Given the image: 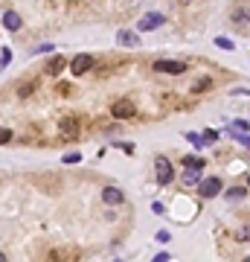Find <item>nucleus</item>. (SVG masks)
Instances as JSON below:
<instances>
[{
    "label": "nucleus",
    "mask_w": 250,
    "mask_h": 262,
    "mask_svg": "<svg viewBox=\"0 0 250 262\" xmlns=\"http://www.w3.org/2000/svg\"><path fill=\"white\" fill-rule=\"evenodd\" d=\"M201 137H204V146H213V143L218 140V131H204Z\"/></svg>",
    "instance_id": "15"
},
{
    "label": "nucleus",
    "mask_w": 250,
    "mask_h": 262,
    "mask_svg": "<svg viewBox=\"0 0 250 262\" xmlns=\"http://www.w3.org/2000/svg\"><path fill=\"white\" fill-rule=\"evenodd\" d=\"M236 242H250V225H245L242 230H236Z\"/></svg>",
    "instance_id": "14"
},
{
    "label": "nucleus",
    "mask_w": 250,
    "mask_h": 262,
    "mask_svg": "<svg viewBox=\"0 0 250 262\" xmlns=\"http://www.w3.org/2000/svg\"><path fill=\"white\" fill-rule=\"evenodd\" d=\"M236 140H239L242 146H248V149H250V137H248V134H239V137H236Z\"/></svg>",
    "instance_id": "26"
},
{
    "label": "nucleus",
    "mask_w": 250,
    "mask_h": 262,
    "mask_svg": "<svg viewBox=\"0 0 250 262\" xmlns=\"http://www.w3.org/2000/svg\"><path fill=\"white\" fill-rule=\"evenodd\" d=\"M3 26L12 29V32L20 29V15H17V12H6V15H3Z\"/></svg>",
    "instance_id": "8"
},
{
    "label": "nucleus",
    "mask_w": 250,
    "mask_h": 262,
    "mask_svg": "<svg viewBox=\"0 0 250 262\" xmlns=\"http://www.w3.org/2000/svg\"><path fill=\"white\" fill-rule=\"evenodd\" d=\"M154 169H157V184H160V187H166V184H172V163H169L166 157H157V160H154Z\"/></svg>",
    "instance_id": "2"
},
{
    "label": "nucleus",
    "mask_w": 250,
    "mask_h": 262,
    "mask_svg": "<svg viewBox=\"0 0 250 262\" xmlns=\"http://www.w3.org/2000/svg\"><path fill=\"white\" fill-rule=\"evenodd\" d=\"M210 85H213L210 79H198V85H195V93H204V90H207Z\"/></svg>",
    "instance_id": "17"
},
{
    "label": "nucleus",
    "mask_w": 250,
    "mask_h": 262,
    "mask_svg": "<svg viewBox=\"0 0 250 262\" xmlns=\"http://www.w3.org/2000/svg\"><path fill=\"white\" fill-rule=\"evenodd\" d=\"M184 166L186 169H204V160L201 157H184Z\"/></svg>",
    "instance_id": "13"
},
{
    "label": "nucleus",
    "mask_w": 250,
    "mask_h": 262,
    "mask_svg": "<svg viewBox=\"0 0 250 262\" xmlns=\"http://www.w3.org/2000/svg\"><path fill=\"white\" fill-rule=\"evenodd\" d=\"M0 262H6V254H0Z\"/></svg>",
    "instance_id": "30"
},
{
    "label": "nucleus",
    "mask_w": 250,
    "mask_h": 262,
    "mask_svg": "<svg viewBox=\"0 0 250 262\" xmlns=\"http://www.w3.org/2000/svg\"><path fill=\"white\" fill-rule=\"evenodd\" d=\"M236 128H239V131H242V134H245V128H248V122H245V120H239V122H233V131H236Z\"/></svg>",
    "instance_id": "25"
},
{
    "label": "nucleus",
    "mask_w": 250,
    "mask_h": 262,
    "mask_svg": "<svg viewBox=\"0 0 250 262\" xmlns=\"http://www.w3.org/2000/svg\"><path fill=\"white\" fill-rule=\"evenodd\" d=\"M9 61H12V50H3V52H0V67H3V64H9Z\"/></svg>",
    "instance_id": "20"
},
{
    "label": "nucleus",
    "mask_w": 250,
    "mask_h": 262,
    "mask_svg": "<svg viewBox=\"0 0 250 262\" xmlns=\"http://www.w3.org/2000/svg\"><path fill=\"white\" fill-rule=\"evenodd\" d=\"M163 20H166V17L160 15V12H149V15H143V20H140L137 26H140V32H151V29H160Z\"/></svg>",
    "instance_id": "4"
},
{
    "label": "nucleus",
    "mask_w": 250,
    "mask_h": 262,
    "mask_svg": "<svg viewBox=\"0 0 250 262\" xmlns=\"http://www.w3.org/2000/svg\"><path fill=\"white\" fill-rule=\"evenodd\" d=\"M248 184H250V178H248Z\"/></svg>",
    "instance_id": "33"
},
{
    "label": "nucleus",
    "mask_w": 250,
    "mask_h": 262,
    "mask_svg": "<svg viewBox=\"0 0 250 262\" xmlns=\"http://www.w3.org/2000/svg\"><path fill=\"white\" fill-rule=\"evenodd\" d=\"M216 44L221 47V50H233V47H236V44L230 41V38H216Z\"/></svg>",
    "instance_id": "16"
},
{
    "label": "nucleus",
    "mask_w": 250,
    "mask_h": 262,
    "mask_svg": "<svg viewBox=\"0 0 250 262\" xmlns=\"http://www.w3.org/2000/svg\"><path fill=\"white\" fill-rule=\"evenodd\" d=\"M82 160V155L79 152H70V155H64V163H79Z\"/></svg>",
    "instance_id": "18"
},
{
    "label": "nucleus",
    "mask_w": 250,
    "mask_h": 262,
    "mask_svg": "<svg viewBox=\"0 0 250 262\" xmlns=\"http://www.w3.org/2000/svg\"><path fill=\"white\" fill-rule=\"evenodd\" d=\"M119 262H122V260H119Z\"/></svg>",
    "instance_id": "34"
},
{
    "label": "nucleus",
    "mask_w": 250,
    "mask_h": 262,
    "mask_svg": "<svg viewBox=\"0 0 250 262\" xmlns=\"http://www.w3.org/2000/svg\"><path fill=\"white\" fill-rule=\"evenodd\" d=\"M184 184L186 187H198L201 184V169H186L184 172Z\"/></svg>",
    "instance_id": "9"
},
{
    "label": "nucleus",
    "mask_w": 250,
    "mask_h": 262,
    "mask_svg": "<svg viewBox=\"0 0 250 262\" xmlns=\"http://www.w3.org/2000/svg\"><path fill=\"white\" fill-rule=\"evenodd\" d=\"M154 262H169V254H157V257H154Z\"/></svg>",
    "instance_id": "29"
},
{
    "label": "nucleus",
    "mask_w": 250,
    "mask_h": 262,
    "mask_svg": "<svg viewBox=\"0 0 250 262\" xmlns=\"http://www.w3.org/2000/svg\"><path fill=\"white\" fill-rule=\"evenodd\" d=\"M233 20H239V23H250V9H248V6L233 9Z\"/></svg>",
    "instance_id": "12"
},
{
    "label": "nucleus",
    "mask_w": 250,
    "mask_h": 262,
    "mask_svg": "<svg viewBox=\"0 0 250 262\" xmlns=\"http://www.w3.org/2000/svg\"><path fill=\"white\" fill-rule=\"evenodd\" d=\"M186 137L192 140V143H195V146H204V137H201V134H186Z\"/></svg>",
    "instance_id": "24"
},
{
    "label": "nucleus",
    "mask_w": 250,
    "mask_h": 262,
    "mask_svg": "<svg viewBox=\"0 0 250 262\" xmlns=\"http://www.w3.org/2000/svg\"><path fill=\"white\" fill-rule=\"evenodd\" d=\"M35 52H52V44H41V47H38Z\"/></svg>",
    "instance_id": "28"
},
{
    "label": "nucleus",
    "mask_w": 250,
    "mask_h": 262,
    "mask_svg": "<svg viewBox=\"0 0 250 262\" xmlns=\"http://www.w3.org/2000/svg\"><path fill=\"white\" fill-rule=\"evenodd\" d=\"M169 239H172V236H169L166 230H160V233H157V242H169Z\"/></svg>",
    "instance_id": "27"
},
{
    "label": "nucleus",
    "mask_w": 250,
    "mask_h": 262,
    "mask_svg": "<svg viewBox=\"0 0 250 262\" xmlns=\"http://www.w3.org/2000/svg\"><path fill=\"white\" fill-rule=\"evenodd\" d=\"M9 140H12V131H9V128H0V146L9 143Z\"/></svg>",
    "instance_id": "21"
},
{
    "label": "nucleus",
    "mask_w": 250,
    "mask_h": 262,
    "mask_svg": "<svg viewBox=\"0 0 250 262\" xmlns=\"http://www.w3.org/2000/svg\"><path fill=\"white\" fill-rule=\"evenodd\" d=\"M64 131H67V134H70V131L76 134V131H79V125H76V122H73V120H64Z\"/></svg>",
    "instance_id": "22"
},
{
    "label": "nucleus",
    "mask_w": 250,
    "mask_h": 262,
    "mask_svg": "<svg viewBox=\"0 0 250 262\" xmlns=\"http://www.w3.org/2000/svg\"><path fill=\"white\" fill-rule=\"evenodd\" d=\"M90 67H93V55H87V52L76 55V58L70 61V70H73V76H82V73H87Z\"/></svg>",
    "instance_id": "5"
},
{
    "label": "nucleus",
    "mask_w": 250,
    "mask_h": 262,
    "mask_svg": "<svg viewBox=\"0 0 250 262\" xmlns=\"http://www.w3.org/2000/svg\"><path fill=\"white\" fill-rule=\"evenodd\" d=\"M178 3H189V0H178Z\"/></svg>",
    "instance_id": "31"
},
{
    "label": "nucleus",
    "mask_w": 250,
    "mask_h": 262,
    "mask_svg": "<svg viewBox=\"0 0 250 262\" xmlns=\"http://www.w3.org/2000/svg\"><path fill=\"white\" fill-rule=\"evenodd\" d=\"M102 201H105V204H122L125 195H122V190H117V187H105V190H102Z\"/></svg>",
    "instance_id": "7"
},
{
    "label": "nucleus",
    "mask_w": 250,
    "mask_h": 262,
    "mask_svg": "<svg viewBox=\"0 0 250 262\" xmlns=\"http://www.w3.org/2000/svg\"><path fill=\"white\" fill-rule=\"evenodd\" d=\"M198 192L204 198H216L218 192H221V181H218V178H204L198 184Z\"/></svg>",
    "instance_id": "6"
},
{
    "label": "nucleus",
    "mask_w": 250,
    "mask_h": 262,
    "mask_svg": "<svg viewBox=\"0 0 250 262\" xmlns=\"http://www.w3.org/2000/svg\"><path fill=\"white\" fill-rule=\"evenodd\" d=\"M227 198H230V201H239V198H245V190H230Z\"/></svg>",
    "instance_id": "19"
},
{
    "label": "nucleus",
    "mask_w": 250,
    "mask_h": 262,
    "mask_svg": "<svg viewBox=\"0 0 250 262\" xmlns=\"http://www.w3.org/2000/svg\"><path fill=\"white\" fill-rule=\"evenodd\" d=\"M117 41L122 44V47H137V35H134V32H125V29L117 35Z\"/></svg>",
    "instance_id": "11"
},
{
    "label": "nucleus",
    "mask_w": 250,
    "mask_h": 262,
    "mask_svg": "<svg viewBox=\"0 0 250 262\" xmlns=\"http://www.w3.org/2000/svg\"><path fill=\"white\" fill-rule=\"evenodd\" d=\"M186 67H189L186 61H175V58H160V61H154V70H157V73H169V76H181Z\"/></svg>",
    "instance_id": "1"
},
{
    "label": "nucleus",
    "mask_w": 250,
    "mask_h": 262,
    "mask_svg": "<svg viewBox=\"0 0 250 262\" xmlns=\"http://www.w3.org/2000/svg\"><path fill=\"white\" fill-rule=\"evenodd\" d=\"M32 82H29V85H20V90H17V93H20V96H29V93H32Z\"/></svg>",
    "instance_id": "23"
},
{
    "label": "nucleus",
    "mask_w": 250,
    "mask_h": 262,
    "mask_svg": "<svg viewBox=\"0 0 250 262\" xmlns=\"http://www.w3.org/2000/svg\"><path fill=\"white\" fill-rule=\"evenodd\" d=\"M64 67H67V61H64V58H58V55H55V58H52L50 64H47V73H50V76H58V73H61Z\"/></svg>",
    "instance_id": "10"
},
{
    "label": "nucleus",
    "mask_w": 250,
    "mask_h": 262,
    "mask_svg": "<svg viewBox=\"0 0 250 262\" xmlns=\"http://www.w3.org/2000/svg\"><path fill=\"white\" fill-rule=\"evenodd\" d=\"M111 114H114L117 120H131L134 114H137V108H134V102H131V99H119V102H114Z\"/></svg>",
    "instance_id": "3"
},
{
    "label": "nucleus",
    "mask_w": 250,
    "mask_h": 262,
    "mask_svg": "<svg viewBox=\"0 0 250 262\" xmlns=\"http://www.w3.org/2000/svg\"><path fill=\"white\" fill-rule=\"evenodd\" d=\"M245 262H250V257H245Z\"/></svg>",
    "instance_id": "32"
}]
</instances>
